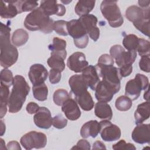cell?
I'll return each instance as SVG.
<instances>
[{"instance_id":"ab89813d","label":"cell","mask_w":150,"mask_h":150,"mask_svg":"<svg viewBox=\"0 0 150 150\" xmlns=\"http://www.w3.org/2000/svg\"><path fill=\"white\" fill-rule=\"evenodd\" d=\"M134 26L144 35L149 36V20H143L139 22L133 23Z\"/></svg>"},{"instance_id":"603a6c76","label":"cell","mask_w":150,"mask_h":150,"mask_svg":"<svg viewBox=\"0 0 150 150\" xmlns=\"http://www.w3.org/2000/svg\"><path fill=\"white\" fill-rule=\"evenodd\" d=\"M99 122L97 120H91L83 125L80 129V135L83 138L89 137L96 138L99 133Z\"/></svg>"},{"instance_id":"f907efd6","label":"cell","mask_w":150,"mask_h":150,"mask_svg":"<svg viewBox=\"0 0 150 150\" xmlns=\"http://www.w3.org/2000/svg\"><path fill=\"white\" fill-rule=\"evenodd\" d=\"M93 149H105L106 148L104 143L101 142L100 141H96L93 145Z\"/></svg>"},{"instance_id":"4dcf8cb0","label":"cell","mask_w":150,"mask_h":150,"mask_svg":"<svg viewBox=\"0 0 150 150\" xmlns=\"http://www.w3.org/2000/svg\"><path fill=\"white\" fill-rule=\"evenodd\" d=\"M50 57L47 59L48 66L54 69L58 70L61 72L65 69V63L64 59L60 55L54 53H50Z\"/></svg>"},{"instance_id":"7bdbcfd3","label":"cell","mask_w":150,"mask_h":150,"mask_svg":"<svg viewBox=\"0 0 150 150\" xmlns=\"http://www.w3.org/2000/svg\"><path fill=\"white\" fill-rule=\"evenodd\" d=\"M139 66L141 70L149 73L150 71V58L149 55L141 56L139 62Z\"/></svg>"},{"instance_id":"f1b7e54d","label":"cell","mask_w":150,"mask_h":150,"mask_svg":"<svg viewBox=\"0 0 150 150\" xmlns=\"http://www.w3.org/2000/svg\"><path fill=\"white\" fill-rule=\"evenodd\" d=\"M9 98V87L1 84L0 94V118H2L6 113Z\"/></svg>"},{"instance_id":"7c38bea8","label":"cell","mask_w":150,"mask_h":150,"mask_svg":"<svg viewBox=\"0 0 150 150\" xmlns=\"http://www.w3.org/2000/svg\"><path fill=\"white\" fill-rule=\"evenodd\" d=\"M95 96L98 101L109 102L114 95L118 91L108 83L101 80L100 81L95 90Z\"/></svg>"},{"instance_id":"f546056e","label":"cell","mask_w":150,"mask_h":150,"mask_svg":"<svg viewBox=\"0 0 150 150\" xmlns=\"http://www.w3.org/2000/svg\"><path fill=\"white\" fill-rule=\"evenodd\" d=\"M29 39L28 33L23 29L15 30L12 36V42L16 46L25 45Z\"/></svg>"},{"instance_id":"7a4b0ae2","label":"cell","mask_w":150,"mask_h":150,"mask_svg":"<svg viewBox=\"0 0 150 150\" xmlns=\"http://www.w3.org/2000/svg\"><path fill=\"white\" fill-rule=\"evenodd\" d=\"M29 91L30 87L25 79L21 75L15 76L8 104L9 112L16 113L21 110Z\"/></svg>"},{"instance_id":"836d02e7","label":"cell","mask_w":150,"mask_h":150,"mask_svg":"<svg viewBox=\"0 0 150 150\" xmlns=\"http://www.w3.org/2000/svg\"><path fill=\"white\" fill-rule=\"evenodd\" d=\"M132 105V100L127 96L118 97L115 103L116 108L121 111H128L131 108Z\"/></svg>"},{"instance_id":"f6af8a7d","label":"cell","mask_w":150,"mask_h":150,"mask_svg":"<svg viewBox=\"0 0 150 150\" xmlns=\"http://www.w3.org/2000/svg\"><path fill=\"white\" fill-rule=\"evenodd\" d=\"M114 59L113 57L108 54H102L98 60V63L105 64V65H109V66H113L114 64Z\"/></svg>"},{"instance_id":"f5cc1de1","label":"cell","mask_w":150,"mask_h":150,"mask_svg":"<svg viewBox=\"0 0 150 150\" xmlns=\"http://www.w3.org/2000/svg\"><path fill=\"white\" fill-rule=\"evenodd\" d=\"M1 136H2L5 132V125L4 122L1 120Z\"/></svg>"},{"instance_id":"5bb4252c","label":"cell","mask_w":150,"mask_h":150,"mask_svg":"<svg viewBox=\"0 0 150 150\" xmlns=\"http://www.w3.org/2000/svg\"><path fill=\"white\" fill-rule=\"evenodd\" d=\"M127 19L136 23L143 20H149V8L142 9L136 5L129 6L125 11Z\"/></svg>"},{"instance_id":"277c9868","label":"cell","mask_w":150,"mask_h":150,"mask_svg":"<svg viewBox=\"0 0 150 150\" xmlns=\"http://www.w3.org/2000/svg\"><path fill=\"white\" fill-rule=\"evenodd\" d=\"M100 10L104 17L108 21L110 26L118 28L122 25L124 19L117 1H102Z\"/></svg>"},{"instance_id":"ba28073f","label":"cell","mask_w":150,"mask_h":150,"mask_svg":"<svg viewBox=\"0 0 150 150\" xmlns=\"http://www.w3.org/2000/svg\"><path fill=\"white\" fill-rule=\"evenodd\" d=\"M110 55L115 59V63L119 68L124 66H132L137 57V52L128 50L126 52L122 46L115 45L110 50Z\"/></svg>"},{"instance_id":"9c48e42d","label":"cell","mask_w":150,"mask_h":150,"mask_svg":"<svg viewBox=\"0 0 150 150\" xmlns=\"http://www.w3.org/2000/svg\"><path fill=\"white\" fill-rule=\"evenodd\" d=\"M20 142L23 147L27 150L33 148L40 149L46 146L47 137L42 132L33 131L23 135L21 137Z\"/></svg>"},{"instance_id":"2e32d148","label":"cell","mask_w":150,"mask_h":150,"mask_svg":"<svg viewBox=\"0 0 150 150\" xmlns=\"http://www.w3.org/2000/svg\"><path fill=\"white\" fill-rule=\"evenodd\" d=\"M35 125L40 128L49 129L52 124L50 110L45 107H40L33 116Z\"/></svg>"},{"instance_id":"681fc988","label":"cell","mask_w":150,"mask_h":150,"mask_svg":"<svg viewBox=\"0 0 150 150\" xmlns=\"http://www.w3.org/2000/svg\"><path fill=\"white\" fill-rule=\"evenodd\" d=\"M7 149H21V148L19 144L15 141H12L8 143Z\"/></svg>"},{"instance_id":"3957f363","label":"cell","mask_w":150,"mask_h":150,"mask_svg":"<svg viewBox=\"0 0 150 150\" xmlns=\"http://www.w3.org/2000/svg\"><path fill=\"white\" fill-rule=\"evenodd\" d=\"M54 22L39 6L26 16L24 25L30 31L40 30L44 33H50L53 30Z\"/></svg>"},{"instance_id":"816d5d0a","label":"cell","mask_w":150,"mask_h":150,"mask_svg":"<svg viewBox=\"0 0 150 150\" xmlns=\"http://www.w3.org/2000/svg\"><path fill=\"white\" fill-rule=\"evenodd\" d=\"M149 1H139L138 4L142 8V9H146L149 8Z\"/></svg>"},{"instance_id":"f35d334b","label":"cell","mask_w":150,"mask_h":150,"mask_svg":"<svg viewBox=\"0 0 150 150\" xmlns=\"http://www.w3.org/2000/svg\"><path fill=\"white\" fill-rule=\"evenodd\" d=\"M53 30L59 35H68L67 21L64 20H59L54 21Z\"/></svg>"},{"instance_id":"484cf974","label":"cell","mask_w":150,"mask_h":150,"mask_svg":"<svg viewBox=\"0 0 150 150\" xmlns=\"http://www.w3.org/2000/svg\"><path fill=\"white\" fill-rule=\"evenodd\" d=\"M48 47L49 49L51 51V53L59 54L64 59H66L67 56L66 40L57 37H54L53 39L52 43L49 45Z\"/></svg>"},{"instance_id":"52a82bcc","label":"cell","mask_w":150,"mask_h":150,"mask_svg":"<svg viewBox=\"0 0 150 150\" xmlns=\"http://www.w3.org/2000/svg\"><path fill=\"white\" fill-rule=\"evenodd\" d=\"M149 80L146 76L142 74L138 73L134 79L129 80L125 88V96L131 100H135L140 96L142 90L148 88Z\"/></svg>"},{"instance_id":"74e56055","label":"cell","mask_w":150,"mask_h":150,"mask_svg":"<svg viewBox=\"0 0 150 150\" xmlns=\"http://www.w3.org/2000/svg\"><path fill=\"white\" fill-rule=\"evenodd\" d=\"M137 52L141 56L149 55L150 44L149 42L142 38H139L138 45L137 48Z\"/></svg>"},{"instance_id":"8d00e7d4","label":"cell","mask_w":150,"mask_h":150,"mask_svg":"<svg viewBox=\"0 0 150 150\" xmlns=\"http://www.w3.org/2000/svg\"><path fill=\"white\" fill-rule=\"evenodd\" d=\"M0 76L1 84L6 86L8 87H11L13 84L14 77L11 70L7 69H4L1 70Z\"/></svg>"},{"instance_id":"4316f807","label":"cell","mask_w":150,"mask_h":150,"mask_svg":"<svg viewBox=\"0 0 150 150\" xmlns=\"http://www.w3.org/2000/svg\"><path fill=\"white\" fill-rule=\"evenodd\" d=\"M74 99L80 107L84 111H90L94 107V102L88 91L79 96L75 97Z\"/></svg>"},{"instance_id":"8fae6325","label":"cell","mask_w":150,"mask_h":150,"mask_svg":"<svg viewBox=\"0 0 150 150\" xmlns=\"http://www.w3.org/2000/svg\"><path fill=\"white\" fill-rule=\"evenodd\" d=\"M79 20L90 38L94 41H97L100 37V29L97 26V17L92 14H87L81 16Z\"/></svg>"},{"instance_id":"8992f818","label":"cell","mask_w":150,"mask_h":150,"mask_svg":"<svg viewBox=\"0 0 150 150\" xmlns=\"http://www.w3.org/2000/svg\"><path fill=\"white\" fill-rule=\"evenodd\" d=\"M68 34L73 39L75 46L80 49L85 48L88 43V36L79 19L67 22Z\"/></svg>"},{"instance_id":"44dd1931","label":"cell","mask_w":150,"mask_h":150,"mask_svg":"<svg viewBox=\"0 0 150 150\" xmlns=\"http://www.w3.org/2000/svg\"><path fill=\"white\" fill-rule=\"evenodd\" d=\"M81 75L88 87L92 90H95L97 84L100 81L95 66L93 65L87 66L82 71Z\"/></svg>"},{"instance_id":"b9f144b4","label":"cell","mask_w":150,"mask_h":150,"mask_svg":"<svg viewBox=\"0 0 150 150\" xmlns=\"http://www.w3.org/2000/svg\"><path fill=\"white\" fill-rule=\"evenodd\" d=\"M112 148L114 150H135L136 147L134 144L131 143H126L125 140L121 139L116 144H114L112 146Z\"/></svg>"},{"instance_id":"1f68e13d","label":"cell","mask_w":150,"mask_h":150,"mask_svg":"<svg viewBox=\"0 0 150 150\" xmlns=\"http://www.w3.org/2000/svg\"><path fill=\"white\" fill-rule=\"evenodd\" d=\"M32 92L35 99L43 101L47 100L48 95V88L45 83L33 86Z\"/></svg>"},{"instance_id":"e575fe53","label":"cell","mask_w":150,"mask_h":150,"mask_svg":"<svg viewBox=\"0 0 150 150\" xmlns=\"http://www.w3.org/2000/svg\"><path fill=\"white\" fill-rule=\"evenodd\" d=\"M16 5L19 13L24 12L32 11L36 8L38 3L36 1H16Z\"/></svg>"},{"instance_id":"bcb514c9","label":"cell","mask_w":150,"mask_h":150,"mask_svg":"<svg viewBox=\"0 0 150 150\" xmlns=\"http://www.w3.org/2000/svg\"><path fill=\"white\" fill-rule=\"evenodd\" d=\"M91 148L90 147V144L88 141H87L86 139H80L76 145L73 146L71 149H87L90 150Z\"/></svg>"},{"instance_id":"cb8c5ba5","label":"cell","mask_w":150,"mask_h":150,"mask_svg":"<svg viewBox=\"0 0 150 150\" xmlns=\"http://www.w3.org/2000/svg\"><path fill=\"white\" fill-rule=\"evenodd\" d=\"M149 114L150 104L148 101L139 104L134 113L135 124L137 125L142 124L144 121L149 118Z\"/></svg>"},{"instance_id":"ee69618b","label":"cell","mask_w":150,"mask_h":150,"mask_svg":"<svg viewBox=\"0 0 150 150\" xmlns=\"http://www.w3.org/2000/svg\"><path fill=\"white\" fill-rule=\"evenodd\" d=\"M49 81L50 83L52 84H56L58 83L60 79H61V71L54 69H51L49 71Z\"/></svg>"},{"instance_id":"ffe728a7","label":"cell","mask_w":150,"mask_h":150,"mask_svg":"<svg viewBox=\"0 0 150 150\" xmlns=\"http://www.w3.org/2000/svg\"><path fill=\"white\" fill-rule=\"evenodd\" d=\"M62 110L67 118L71 121L77 120L81 116V111L77 102L71 98L63 104Z\"/></svg>"},{"instance_id":"9a60e30c","label":"cell","mask_w":150,"mask_h":150,"mask_svg":"<svg viewBox=\"0 0 150 150\" xmlns=\"http://www.w3.org/2000/svg\"><path fill=\"white\" fill-rule=\"evenodd\" d=\"M28 76L33 86L38 85L46 81L48 71L43 64H34L30 66Z\"/></svg>"},{"instance_id":"d590c367","label":"cell","mask_w":150,"mask_h":150,"mask_svg":"<svg viewBox=\"0 0 150 150\" xmlns=\"http://www.w3.org/2000/svg\"><path fill=\"white\" fill-rule=\"evenodd\" d=\"M70 95L68 92L64 89H58L53 94V101L58 106H62L63 104L69 98Z\"/></svg>"},{"instance_id":"4fadbf2b","label":"cell","mask_w":150,"mask_h":150,"mask_svg":"<svg viewBox=\"0 0 150 150\" xmlns=\"http://www.w3.org/2000/svg\"><path fill=\"white\" fill-rule=\"evenodd\" d=\"M69 69L75 73H80L88 66L85 54L82 52H75L69 56L67 62Z\"/></svg>"},{"instance_id":"d6a6232c","label":"cell","mask_w":150,"mask_h":150,"mask_svg":"<svg viewBox=\"0 0 150 150\" xmlns=\"http://www.w3.org/2000/svg\"><path fill=\"white\" fill-rule=\"evenodd\" d=\"M138 37L134 34H129L125 36L122 40L124 47L128 50L136 51L138 45Z\"/></svg>"},{"instance_id":"7dc6e473","label":"cell","mask_w":150,"mask_h":150,"mask_svg":"<svg viewBox=\"0 0 150 150\" xmlns=\"http://www.w3.org/2000/svg\"><path fill=\"white\" fill-rule=\"evenodd\" d=\"M39 108L40 107L36 103L34 102H30L27 104L26 110L29 114H33L36 113Z\"/></svg>"},{"instance_id":"d6986e66","label":"cell","mask_w":150,"mask_h":150,"mask_svg":"<svg viewBox=\"0 0 150 150\" xmlns=\"http://www.w3.org/2000/svg\"><path fill=\"white\" fill-rule=\"evenodd\" d=\"M40 7L48 16L56 15L63 16L66 13V8L62 4H57V1H42Z\"/></svg>"},{"instance_id":"6da1fadb","label":"cell","mask_w":150,"mask_h":150,"mask_svg":"<svg viewBox=\"0 0 150 150\" xmlns=\"http://www.w3.org/2000/svg\"><path fill=\"white\" fill-rule=\"evenodd\" d=\"M0 25V63L2 67L7 69L16 62L18 58V51L10 41L11 28L2 22Z\"/></svg>"},{"instance_id":"ac0fdd59","label":"cell","mask_w":150,"mask_h":150,"mask_svg":"<svg viewBox=\"0 0 150 150\" xmlns=\"http://www.w3.org/2000/svg\"><path fill=\"white\" fill-rule=\"evenodd\" d=\"M71 89V94L75 97L79 96L87 91L88 86L81 74H74L71 76L69 80Z\"/></svg>"},{"instance_id":"7402d4cb","label":"cell","mask_w":150,"mask_h":150,"mask_svg":"<svg viewBox=\"0 0 150 150\" xmlns=\"http://www.w3.org/2000/svg\"><path fill=\"white\" fill-rule=\"evenodd\" d=\"M19 13L16 5V1H1L0 16L2 18H12Z\"/></svg>"},{"instance_id":"5b68a950","label":"cell","mask_w":150,"mask_h":150,"mask_svg":"<svg viewBox=\"0 0 150 150\" xmlns=\"http://www.w3.org/2000/svg\"><path fill=\"white\" fill-rule=\"evenodd\" d=\"M99 77L104 82L111 85L118 91L120 89V81L122 77L118 68L113 66L97 63L95 66Z\"/></svg>"},{"instance_id":"e0dca14e","label":"cell","mask_w":150,"mask_h":150,"mask_svg":"<svg viewBox=\"0 0 150 150\" xmlns=\"http://www.w3.org/2000/svg\"><path fill=\"white\" fill-rule=\"evenodd\" d=\"M132 140L138 144H149L150 142V125L149 124H140L134 129L132 132Z\"/></svg>"},{"instance_id":"c3c4849f","label":"cell","mask_w":150,"mask_h":150,"mask_svg":"<svg viewBox=\"0 0 150 150\" xmlns=\"http://www.w3.org/2000/svg\"><path fill=\"white\" fill-rule=\"evenodd\" d=\"M120 70V74L122 77H125L130 75L132 71V66H124L120 68H118Z\"/></svg>"},{"instance_id":"d4e9b609","label":"cell","mask_w":150,"mask_h":150,"mask_svg":"<svg viewBox=\"0 0 150 150\" xmlns=\"http://www.w3.org/2000/svg\"><path fill=\"white\" fill-rule=\"evenodd\" d=\"M95 115L100 119L111 120L112 117V111L110 105L105 102L98 101L94 108Z\"/></svg>"},{"instance_id":"30bf717a","label":"cell","mask_w":150,"mask_h":150,"mask_svg":"<svg viewBox=\"0 0 150 150\" xmlns=\"http://www.w3.org/2000/svg\"><path fill=\"white\" fill-rule=\"evenodd\" d=\"M99 133L103 141L111 142L120 139L121 135L120 128L112 124L110 120L101 121L99 122Z\"/></svg>"},{"instance_id":"83f0119b","label":"cell","mask_w":150,"mask_h":150,"mask_svg":"<svg viewBox=\"0 0 150 150\" xmlns=\"http://www.w3.org/2000/svg\"><path fill=\"white\" fill-rule=\"evenodd\" d=\"M95 1L80 0L76 5L74 11L79 16H83L88 14L94 8Z\"/></svg>"},{"instance_id":"60d3db41","label":"cell","mask_w":150,"mask_h":150,"mask_svg":"<svg viewBox=\"0 0 150 150\" xmlns=\"http://www.w3.org/2000/svg\"><path fill=\"white\" fill-rule=\"evenodd\" d=\"M67 124V120L62 115L58 114L52 118V125L57 129H62Z\"/></svg>"}]
</instances>
